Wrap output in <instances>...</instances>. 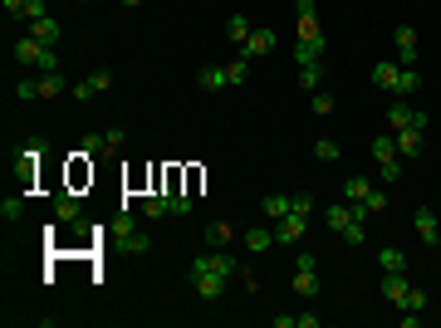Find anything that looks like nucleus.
I'll use <instances>...</instances> for the list:
<instances>
[{
	"label": "nucleus",
	"mask_w": 441,
	"mask_h": 328,
	"mask_svg": "<svg viewBox=\"0 0 441 328\" xmlns=\"http://www.w3.org/2000/svg\"><path fill=\"white\" fill-rule=\"evenodd\" d=\"M10 54H15V64H25V69H35V74H59V54H54V44H39L35 34L15 39Z\"/></svg>",
	"instance_id": "1"
},
{
	"label": "nucleus",
	"mask_w": 441,
	"mask_h": 328,
	"mask_svg": "<svg viewBox=\"0 0 441 328\" xmlns=\"http://www.w3.org/2000/svg\"><path fill=\"white\" fill-rule=\"evenodd\" d=\"M324 54V30H319V15H304L299 20V44H294V59L299 64H319Z\"/></svg>",
	"instance_id": "2"
},
{
	"label": "nucleus",
	"mask_w": 441,
	"mask_h": 328,
	"mask_svg": "<svg viewBox=\"0 0 441 328\" xmlns=\"http://www.w3.org/2000/svg\"><path fill=\"white\" fill-rule=\"evenodd\" d=\"M343 196H348V201H363L368 211H383V206H387L383 187H373L368 177H348V182H343Z\"/></svg>",
	"instance_id": "3"
},
{
	"label": "nucleus",
	"mask_w": 441,
	"mask_h": 328,
	"mask_svg": "<svg viewBox=\"0 0 441 328\" xmlns=\"http://www.w3.org/2000/svg\"><path fill=\"white\" fill-rule=\"evenodd\" d=\"M192 289H197L206 304H216L220 294H225V275H216V270H206V265L192 260Z\"/></svg>",
	"instance_id": "4"
},
{
	"label": "nucleus",
	"mask_w": 441,
	"mask_h": 328,
	"mask_svg": "<svg viewBox=\"0 0 441 328\" xmlns=\"http://www.w3.org/2000/svg\"><path fill=\"white\" fill-rule=\"evenodd\" d=\"M402 127H422V132H427V113H417L407 99H392V108H387V132H402Z\"/></svg>",
	"instance_id": "5"
},
{
	"label": "nucleus",
	"mask_w": 441,
	"mask_h": 328,
	"mask_svg": "<svg viewBox=\"0 0 441 328\" xmlns=\"http://www.w3.org/2000/svg\"><path fill=\"white\" fill-rule=\"evenodd\" d=\"M314 270H319V260H314L309 250H299V260H294V289H299L304 299L319 294V275H314Z\"/></svg>",
	"instance_id": "6"
},
{
	"label": "nucleus",
	"mask_w": 441,
	"mask_h": 328,
	"mask_svg": "<svg viewBox=\"0 0 441 328\" xmlns=\"http://www.w3.org/2000/svg\"><path fill=\"white\" fill-rule=\"evenodd\" d=\"M304 230H309V216H294V211H290L285 220H275V245H299Z\"/></svg>",
	"instance_id": "7"
},
{
	"label": "nucleus",
	"mask_w": 441,
	"mask_h": 328,
	"mask_svg": "<svg viewBox=\"0 0 441 328\" xmlns=\"http://www.w3.org/2000/svg\"><path fill=\"white\" fill-rule=\"evenodd\" d=\"M197 265L216 270V275H225V279H230V275H240V260H235L225 245H220V250H201V255H197Z\"/></svg>",
	"instance_id": "8"
},
{
	"label": "nucleus",
	"mask_w": 441,
	"mask_h": 328,
	"mask_svg": "<svg viewBox=\"0 0 441 328\" xmlns=\"http://www.w3.org/2000/svg\"><path fill=\"white\" fill-rule=\"evenodd\" d=\"M412 225H417L422 245H437V240H441V220H437V211H432V206H417V211H412Z\"/></svg>",
	"instance_id": "9"
},
{
	"label": "nucleus",
	"mask_w": 441,
	"mask_h": 328,
	"mask_svg": "<svg viewBox=\"0 0 441 328\" xmlns=\"http://www.w3.org/2000/svg\"><path fill=\"white\" fill-rule=\"evenodd\" d=\"M392 44H397V54H402V69H412V64H417V30H412V25H397Z\"/></svg>",
	"instance_id": "10"
},
{
	"label": "nucleus",
	"mask_w": 441,
	"mask_h": 328,
	"mask_svg": "<svg viewBox=\"0 0 441 328\" xmlns=\"http://www.w3.org/2000/svg\"><path fill=\"white\" fill-rule=\"evenodd\" d=\"M407 294H412V284H407V275H383V299L387 304H407Z\"/></svg>",
	"instance_id": "11"
},
{
	"label": "nucleus",
	"mask_w": 441,
	"mask_h": 328,
	"mask_svg": "<svg viewBox=\"0 0 441 328\" xmlns=\"http://www.w3.org/2000/svg\"><path fill=\"white\" fill-rule=\"evenodd\" d=\"M275 44H280V34H275V30H255V34L245 39V49H240V54H245V59H255V54H270Z\"/></svg>",
	"instance_id": "12"
},
{
	"label": "nucleus",
	"mask_w": 441,
	"mask_h": 328,
	"mask_svg": "<svg viewBox=\"0 0 441 328\" xmlns=\"http://www.w3.org/2000/svg\"><path fill=\"white\" fill-rule=\"evenodd\" d=\"M270 245H275V230H270V225H250V230H245V250H250V255H265Z\"/></svg>",
	"instance_id": "13"
},
{
	"label": "nucleus",
	"mask_w": 441,
	"mask_h": 328,
	"mask_svg": "<svg viewBox=\"0 0 441 328\" xmlns=\"http://www.w3.org/2000/svg\"><path fill=\"white\" fill-rule=\"evenodd\" d=\"M378 265H383V275H407V255L397 245H383L378 250Z\"/></svg>",
	"instance_id": "14"
},
{
	"label": "nucleus",
	"mask_w": 441,
	"mask_h": 328,
	"mask_svg": "<svg viewBox=\"0 0 441 328\" xmlns=\"http://www.w3.org/2000/svg\"><path fill=\"white\" fill-rule=\"evenodd\" d=\"M142 216H147V220H162V216H172V191H152V196L142 201Z\"/></svg>",
	"instance_id": "15"
},
{
	"label": "nucleus",
	"mask_w": 441,
	"mask_h": 328,
	"mask_svg": "<svg viewBox=\"0 0 441 328\" xmlns=\"http://www.w3.org/2000/svg\"><path fill=\"white\" fill-rule=\"evenodd\" d=\"M353 220V201H333V206H324V225L329 230H338L343 235V225Z\"/></svg>",
	"instance_id": "16"
},
{
	"label": "nucleus",
	"mask_w": 441,
	"mask_h": 328,
	"mask_svg": "<svg viewBox=\"0 0 441 328\" xmlns=\"http://www.w3.org/2000/svg\"><path fill=\"white\" fill-rule=\"evenodd\" d=\"M30 34H35L39 44H54V39H59V20H54V15H39V20H30Z\"/></svg>",
	"instance_id": "17"
},
{
	"label": "nucleus",
	"mask_w": 441,
	"mask_h": 328,
	"mask_svg": "<svg viewBox=\"0 0 441 328\" xmlns=\"http://www.w3.org/2000/svg\"><path fill=\"white\" fill-rule=\"evenodd\" d=\"M392 137H397V157H417L422 152V127H402Z\"/></svg>",
	"instance_id": "18"
},
{
	"label": "nucleus",
	"mask_w": 441,
	"mask_h": 328,
	"mask_svg": "<svg viewBox=\"0 0 441 328\" xmlns=\"http://www.w3.org/2000/svg\"><path fill=\"white\" fill-rule=\"evenodd\" d=\"M225 34H230V44H240V49H245V39L255 34V25H250L245 15H230V20H225Z\"/></svg>",
	"instance_id": "19"
},
{
	"label": "nucleus",
	"mask_w": 441,
	"mask_h": 328,
	"mask_svg": "<svg viewBox=\"0 0 441 328\" xmlns=\"http://www.w3.org/2000/svg\"><path fill=\"white\" fill-rule=\"evenodd\" d=\"M79 216H84V211H79V196H59V201H54V220L79 225Z\"/></svg>",
	"instance_id": "20"
},
{
	"label": "nucleus",
	"mask_w": 441,
	"mask_h": 328,
	"mask_svg": "<svg viewBox=\"0 0 441 328\" xmlns=\"http://www.w3.org/2000/svg\"><path fill=\"white\" fill-rule=\"evenodd\" d=\"M260 206H265V216L270 220H285L290 211H294V196H265Z\"/></svg>",
	"instance_id": "21"
},
{
	"label": "nucleus",
	"mask_w": 441,
	"mask_h": 328,
	"mask_svg": "<svg viewBox=\"0 0 441 328\" xmlns=\"http://www.w3.org/2000/svg\"><path fill=\"white\" fill-rule=\"evenodd\" d=\"M197 84H201L206 94H220V89H230V79H225V69H201V74H197Z\"/></svg>",
	"instance_id": "22"
},
{
	"label": "nucleus",
	"mask_w": 441,
	"mask_h": 328,
	"mask_svg": "<svg viewBox=\"0 0 441 328\" xmlns=\"http://www.w3.org/2000/svg\"><path fill=\"white\" fill-rule=\"evenodd\" d=\"M79 157H108V137H104V132H89V137L79 142Z\"/></svg>",
	"instance_id": "23"
},
{
	"label": "nucleus",
	"mask_w": 441,
	"mask_h": 328,
	"mask_svg": "<svg viewBox=\"0 0 441 328\" xmlns=\"http://www.w3.org/2000/svg\"><path fill=\"white\" fill-rule=\"evenodd\" d=\"M373 157H378V162H392V157H397V137H392V132L373 137Z\"/></svg>",
	"instance_id": "24"
},
{
	"label": "nucleus",
	"mask_w": 441,
	"mask_h": 328,
	"mask_svg": "<svg viewBox=\"0 0 441 328\" xmlns=\"http://www.w3.org/2000/svg\"><path fill=\"white\" fill-rule=\"evenodd\" d=\"M230 235H235V230H230L225 220H216V225H206V245H211V250H220V245H230Z\"/></svg>",
	"instance_id": "25"
},
{
	"label": "nucleus",
	"mask_w": 441,
	"mask_h": 328,
	"mask_svg": "<svg viewBox=\"0 0 441 328\" xmlns=\"http://www.w3.org/2000/svg\"><path fill=\"white\" fill-rule=\"evenodd\" d=\"M64 89H69V84H64L59 74H39V99H59Z\"/></svg>",
	"instance_id": "26"
},
{
	"label": "nucleus",
	"mask_w": 441,
	"mask_h": 328,
	"mask_svg": "<svg viewBox=\"0 0 441 328\" xmlns=\"http://www.w3.org/2000/svg\"><path fill=\"white\" fill-rule=\"evenodd\" d=\"M319 79H324V69H319V64H299V84H304L309 94H319Z\"/></svg>",
	"instance_id": "27"
},
{
	"label": "nucleus",
	"mask_w": 441,
	"mask_h": 328,
	"mask_svg": "<svg viewBox=\"0 0 441 328\" xmlns=\"http://www.w3.org/2000/svg\"><path fill=\"white\" fill-rule=\"evenodd\" d=\"M338 240H343V245H363V240H368V230H363V220H348Z\"/></svg>",
	"instance_id": "28"
},
{
	"label": "nucleus",
	"mask_w": 441,
	"mask_h": 328,
	"mask_svg": "<svg viewBox=\"0 0 441 328\" xmlns=\"http://www.w3.org/2000/svg\"><path fill=\"white\" fill-rule=\"evenodd\" d=\"M314 157H319V162H338V142H333V137H319V142H314Z\"/></svg>",
	"instance_id": "29"
},
{
	"label": "nucleus",
	"mask_w": 441,
	"mask_h": 328,
	"mask_svg": "<svg viewBox=\"0 0 441 328\" xmlns=\"http://www.w3.org/2000/svg\"><path fill=\"white\" fill-rule=\"evenodd\" d=\"M245 69H250V59L240 54V59H230V64H225V79H230V84H245Z\"/></svg>",
	"instance_id": "30"
},
{
	"label": "nucleus",
	"mask_w": 441,
	"mask_h": 328,
	"mask_svg": "<svg viewBox=\"0 0 441 328\" xmlns=\"http://www.w3.org/2000/svg\"><path fill=\"white\" fill-rule=\"evenodd\" d=\"M15 99H20V103L39 99V79H20V84H15Z\"/></svg>",
	"instance_id": "31"
},
{
	"label": "nucleus",
	"mask_w": 441,
	"mask_h": 328,
	"mask_svg": "<svg viewBox=\"0 0 441 328\" xmlns=\"http://www.w3.org/2000/svg\"><path fill=\"white\" fill-rule=\"evenodd\" d=\"M0 216H5V220H20V216H25V201H20V196H5V201H0Z\"/></svg>",
	"instance_id": "32"
},
{
	"label": "nucleus",
	"mask_w": 441,
	"mask_h": 328,
	"mask_svg": "<svg viewBox=\"0 0 441 328\" xmlns=\"http://www.w3.org/2000/svg\"><path fill=\"white\" fill-rule=\"evenodd\" d=\"M123 245H128V250H132V255H147V250H152V240H147V235H142V230H132V235H128V240H123Z\"/></svg>",
	"instance_id": "33"
},
{
	"label": "nucleus",
	"mask_w": 441,
	"mask_h": 328,
	"mask_svg": "<svg viewBox=\"0 0 441 328\" xmlns=\"http://www.w3.org/2000/svg\"><path fill=\"white\" fill-rule=\"evenodd\" d=\"M378 172H383V182H387V187H392V182H397V177H402V162H397V157H392V162H378Z\"/></svg>",
	"instance_id": "34"
},
{
	"label": "nucleus",
	"mask_w": 441,
	"mask_h": 328,
	"mask_svg": "<svg viewBox=\"0 0 441 328\" xmlns=\"http://www.w3.org/2000/svg\"><path fill=\"white\" fill-rule=\"evenodd\" d=\"M172 216H192V196L187 191H172Z\"/></svg>",
	"instance_id": "35"
},
{
	"label": "nucleus",
	"mask_w": 441,
	"mask_h": 328,
	"mask_svg": "<svg viewBox=\"0 0 441 328\" xmlns=\"http://www.w3.org/2000/svg\"><path fill=\"white\" fill-rule=\"evenodd\" d=\"M132 230H137V220H132V216H118V220H113V235H118V240H128Z\"/></svg>",
	"instance_id": "36"
},
{
	"label": "nucleus",
	"mask_w": 441,
	"mask_h": 328,
	"mask_svg": "<svg viewBox=\"0 0 441 328\" xmlns=\"http://www.w3.org/2000/svg\"><path fill=\"white\" fill-rule=\"evenodd\" d=\"M69 94H74V99H84V103H89V99H94V94H99V89H94V79H79V84H74V89H69Z\"/></svg>",
	"instance_id": "37"
},
{
	"label": "nucleus",
	"mask_w": 441,
	"mask_h": 328,
	"mask_svg": "<svg viewBox=\"0 0 441 328\" xmlns=\"http://www.w3.org/2000/svg\"><path fill=\"white\" fill-rule=\"evenodd\" d=\"M402 309H412V314H427V294H422V289H412V294H407V304H402Z\"/></svg>",
	"instance_id": "38"
},
{
	"label": "nucleus",
	"mask_w": 441,
	"mask_h": 328,
	"mask_svg": "<svg viewBox=\"0 0 441 328\" xmlns=\"http://www.w3.org/2000/svg\"><path fill=\"white\" fill-rule=\"evenodd\" d=\"M20 15H25V20H39V15H49V5H44V0H25Z\"/></svg>",
	"instance_id": "39"
},
{
	"label": "nucleus",
	"mask_w": 441,
	"mask_h": 328,
	"mask_svg": "<svg viewBox=\"0 0 441 328\" xmlns=\"http://www.w3.org/2000/svg\"><path fill=\"white\" fill-rule=\"evenodd\" d=\"M309 103H314V113H319V118H329V113H333V99H329V94H314Z\"/></svg>",
	"instance_id": "40"
},
{
	"label": "nucleus",
	"mask_w": 441,
	"mask_h": 328,
	"mask_svg": "<svg viewBox=\"0 0 441 328\" xmlns=\"http://www.w3.org/2000/svg\"><path fill=\"white\" fill-rule=\"evenodd\" d=\"M314 206H319L314 196H294V216H314Z\"/></svg>",
	"instance_id": "41"
},
{
	"label": "nucleus",
	"mask_w": 441,
	"mask_h": 328,
	"mask_svg": "<svg viewBox=\"0 0 441 328\" xmlns=\"http://www.w3.org/2000/svg\"><path fill=\"white\" fill-rule=\"evenodd\" d=\"M294 10H299V20L304 15H319V0H294Z\"/></svg>",
	"instance_id": "42"
},
{
	"label": "nucleus",
	"mask_w": 441,
	"mask_h": 328,
	"mask_svg": "<svg viewBox=\"0 0 441 328\" xmlns=\"http://www.w3.org/2000/svg\"><path fill=\"white\" fill-rule=\"evenodd\" d=\"M104 137H108V152H118V147H123V127H108Z\"/></svg>",
	"instance_id": "43"
},
{
	"label": "nucleus",
	"mask_w": 441,
	"mask_h": 328,
	"mask_svg": "<svg viewBox=\"0 0 441 328\" xmlns=\"http://www.w3.org/2000/svg\"><path fill=\"white\" fill-rule=\"evenodd\" d=\"M0 5H5V15H20L25 10V0H0Z\"/></svg>",
	"instance_id": "44"
},
{
	"label": "nucleus",
	"mask_w": 441,
	"mask_h": 328,
	"mask_svg": "<svg viewBox=\"0 0 441 328\" xmlns=\"http://www.w3.org/2000/svg\"><path fill=\"white\" fill-rule=\"evenodd\" d=\"M123 5H128V10H132V5H142V0H123Z\"/></svg>",
	"instance_id": "45"
},
{
	"label": "nucleus",
	"mask_w": 441,
	"mask_h": 328,
	"mask_svg": "<svg viewBox=\"0 0 441 328\" xmlns=\"http://www.w3.org/2000/svg\"><path fill=\"white\" fill-rule=\"evenodd\" d=\"M79 5H89V0H79Z\"/></svg>",
	"instance_id": "46"
}]
</instances>
